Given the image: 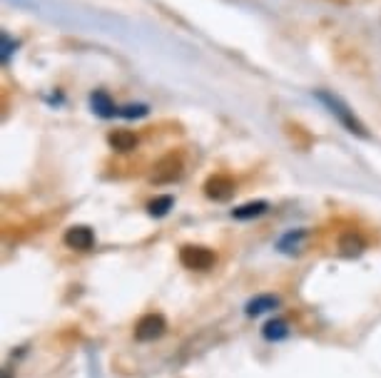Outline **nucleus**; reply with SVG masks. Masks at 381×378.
<instances>
[{
	"label": "nucleus",
	"instance_id": "f257e3e1",
	"mask_svg": "<svg viewBox=\"0 0 381 378\" xmlns=\"http://www.w3.org/2000/svg\"><path fill=\"white\" fill-rule=\"evenodd\" d=\"M214 251H209L207 246H182L180 249V261H182V266H187V269L192 271H207L214 266Z\"/></svg>",
	"mask_w": 381,
	"mask_h": 378
},
{
	"label": "nucleus",
	"instance_id": "f03ea898",
	"mask_svg": "<svg viewBox=\"0 0 381 378\" xmlns=\"http://www.w3.org/2000/svg\"><path fill=\"white\" fill-rule=\"evenodd\" d=\"M180 177H182V159L175 157V154H167V157H162L155 164V172H153L155 184H170Z\"/></svg>",
	"mask_w": 381,
	"mask_h": 378
},
{
	"label": "nucleus",
	"instance_id": "7ed1b4c3",
	"mask_svg": "<svg viewBox=\"0 0 381 378\" xmlns=\"http://www.w3.org/2000/svg\"><path fill=\"white\" fill-rule=\"evenodd\" d=\"M165 328H167V323H165V319L160 314H148L135 326V338L138 341H155V338L162 336Z\"/></svg>",
	"mask_w": 381,
	"mask_h": 378
},
{
	"label": "nucleus",
	"instance_id": "20e7f679",
	"mask_svg": "<svg viewBox=\"0 0 381 378\" xmlns=\"http://www.w3.org/2000/svg\"><path fill=\"white\" fill-rule=\"evenodd\" d=\"M204 195L214 202H227L229 197L234 195V182L227 174H214V177H209L207 184H204Z\"/></svg>",
	"mask_w": 381,
	"mask_h": 378
},
{
	"label": "nucleus",
	"instance_id": "39448f33",
	"mask_svg": "<svg viewBox=\"0 0 381 378\" xmlns=\"http://www.w3.org/2000/svg\"><path fill=\"white\" fill-rule=\"evenodd\" d=\"M319 100H324L326 105H329V110H331V115H336V118L341 120V122L349 127V132H354V134H359V137H366V130H364V125L361 122H356V118L349 113V110L344 108V105L339 103L336 98H329V95H319Z\"/></svg>",
	"mask_w": 381,
	"mask_h": 378
},
{
	"label": "nucleus",
	"instance_id": "423d86ee",
	"mask_svg": "<svg viewBox=\"0 0 381 378\" xmlns=\"http://www.w3.org/2000/svg\"><path fill=\"white\" fill-rule=\"evenodd\" d=\"M65 244L75 251H87L95 244V234H92L90 227H70L65 231Z\"/></svg>",
	"mask_w": 381,
	"mask_h": 378
},
{
	"label": "nucleus",
	"instance_id": "0eeeda50",
	"mask_svg": "<svg viewBox=\"0 0 381 378\" xmlns=\"http://www.w3.org/2000/svg\"><path fill=\"white\" fill-rule=\"evenodd\" d=\"M110 147L117 149V152H130V149L138 147V137L130 130H115L110 134Z\"/></svg>",
	"mask_w": 381,
	"mask_h": 378
},
{
	"label": "nucleus",
	"instance_id": "6e6552de",
	"mask_svg": "<svg viewBox=\"0 0 381 378\" xmlns=\"http://www.w3.org/2000/svg\"><path fill=\"white\" fill-rule=\"evenodd\" d=\"M277 307H280V299L272 297V294H262V297L252 299V302L247 304V314L249 316H260V314H267Z\"/></svg>",
	"mask_w": 381,
	"mask_h": 378
},
{
	"label": "nucleus",
	"instance_id": "1a4fd4ad",
	"mask_svg": "<svg viewBox=\"0 0 381 378\" xmlns=\"http://www.w3.org/2000/svg\"><path fill=\"white\" fill-rule=\"evenodd\" d=\"M339 249H341V254H346V256H359L361 251H364V241H361L359 234L349 231V234H344L339 239Z\"/></svg>",
	"mask_w": 381,
	"mask_h": 378
},
{
	"label": "nucleus",
	"instance_id": "9d476101",
	"mask_svg": "<svg viewBox=\"0 0 381 378\" xmlns=\"http://www.w3.org/2000/svg\"><path fill=\"white\" fill-rule=\"evenodd\" d=\"M267 212V202H252V205H244L239 210L232 212L234 219H252V217H260Z\"/></svg>",
	"mask_w": 381,
	"mask_h": 378
},
{
	"label": "nucleus",
	"instance_id": "9b49d317",
	"mask_svg": "<svg viewBox=\"0 0 381 378\" xmlns=\"http://www.w3.org/2000/svg\"><path fill=\"white\" fill-rule=\"evenodd\" d=\"M90 100L97 115H102V118H112V115H115V105L110 103V98H107L105 92H95Z\"/></svg>",
	"mask_w": 381,
	"mask_h": 378
},
{
	"label": "nucleus",
	"instance_id": "f8f14e48",
	"mask_svg": "<svg viewBox=\"0 0 381 378\" xmlns=\"http://www.w3.org/2000/svg\"><path fill=\"white\" fill-rule=\"evenodd\" d=\"M287 333H289V328H287V321H282V319H275V321H270L265 326V336L270 338V341H280Z\"/></svg>",
	"mask_w": 381,
	"mask_h": 378
},
{
	"label": "nucleus",
	"instance_id": "ddd939ff",
	"mask_svg": "<svg viewBox=\"0 0 381 378\" xmlns=\"http://www.w3.org/2000/svg\"><path fill=\"white\" fill-rule=\"evenodd\" d=\"M172 205H175L172 197H158V200L150 202V205H148V212L153 217H165L170 210H172Z\"/></svg>",
	"mask_w": 381,
	"mask_h": 378
},
{
	"label": "nucleus",
	"instance_id": "4468645a",
	"mask_svg": "<svg viewBox=\"0 0 381 378\" xmlns=\"http://www.w3.org/2000/svg\"><path fill=\"white\" fill-rule=\"evenodd\" d=\"M122 115L125 118H143V115H148V108L145 105H130V108L122 110Z\"/></svg>",
	"mask_w": 381,
	"mask_h": 378
}]
</instances>
